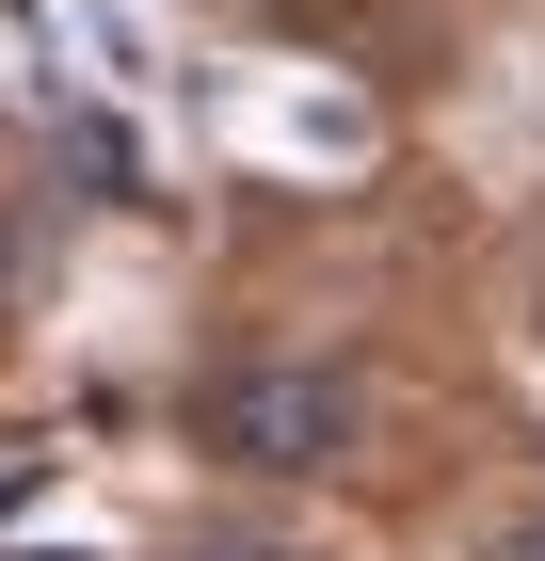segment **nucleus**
Wrapping results in <instances>:
<instances>
[{
    "label": "nucleus",
    "instance_id": "obj_1",
    "mask_svg": "<svg viewBox=\"0 0 545 561\" xmlns=\"http://www.w3.org/2000/svg\"><path fill=\"white\" fill-rule=\"evenodd\" d=\"M193 449L241 466V481H337L370 449V386L321 369V353H241V369L193 386Z\"/></svg>",
    "mask_w": 545,
    "mask_h": 561
},
{
    "label": "nucleus",
    "instance_id": "obj_2",
    "mask_svg": "<svg viewBox=\"0 0 545 561\" xmlns=\"http://www.w3.org/2000/svg\"><path fill=\"white\" fill-rule=\"evenodd\" d=\"M481 561H545V514H513V529H498V546H481Z\"/></svg>",
    "mask_w": 545,
    "mask_h": 561
},
{
    "label": "nucleus",
    "instance_id": "obj_3",
    "mask_svg": "<svg viewBox=\"0 0 545 561\" xmlns=\"http://www.w3.org/2000/svg\"><path fill=\"white\" fill-rule=\"evenodd\" d=\"M225 561H289V546H225Z\"/></svg>",
    "mask_w": 545,
    "mask_h": 561
}]
</instances>
